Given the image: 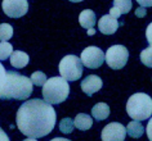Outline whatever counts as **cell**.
<instances>
[{
  "instance_id": "obj_4",
  "label": "cell",
  "mask_w": 152,
  "mask_h": 141,
  "mask_svg": "<svg viewBox=\"0 0 152 141\" xmlns=\"http://www.w3.org/2000/svg\"><path fill=\"white\" fill-rule=\"evenodd\" d=\"M128 116L134 121H144L152 116V98L147 94L137 93L126 103Z\"/></svg>"
},
{
  "instance_id": "obj_15",
  "label": "cell",
  "mask_w": 152,
  "mask_h": 141,
  "mask_svg": "<svg viewBox=\"0 0 152 141\" xmlns=\"http://www.w3.org/2000/svg\"><path fill=\"white\" fill-rule=\"evenodd\" d=\"M74 123H75V127L77 129L86 131V129H89L93 126V119L90 116H88V114L80 113L76 116V118L74 119Z\"/></svg>"
},
{
  "instance_id": "obj_16",
  "label": "cell",
  "mask_w": 152,
  "mask_h": 141,
  "mask_svg": "<svg viewBox=\"0 0 152 141\" xmlns=\"http://www.w3.org/2000/svg\"><path fill=\"white\" fill-rule=\"evenodd\" d=\"M144 132V128L142 123H139V121H133V122H129L128 123V127H126V133L133 139H138L143 135Z\"/></svg>"
},
{
  "instance_id": "obj_8",
  "label": "cell",
  "mask_w": 152,
  "mask_h": 141,
  "mask_svg": "<svg viewBox=\"0 0 152 141\" xmlns=\"http://www.w3.org/2000/svg\"><path fill=\"white\" fill-rule=\"evenodd\" d=\"M1 8L10 18H21L28 10L27 0H3Z\"/></svg>"
},
{
  "instance_id": "obj_10",
  "label": "cell",
  "mask_w": 152,
  "mask_h": 141,
  "mask_svg": "<svg viewBox=\"0 0 152 141\" xmlns=\"http://www.w3.org/2000/svg\"><path fill=\"white\" fill-rule=\"evenodd\" d=\"M102 85H103V82H102L101 77L90 74V76H88V77H85L84 80H83L81 90H83V93H85L86 95L92 96L94 93H97V91H99L102 89Z\"/></svg>"
},
{
  "instance_id": "obj_2",
  "label": "cell",
  "mask_w": 152,
  "mask_h": 141,
  "mask_svg": "<svg viewBox=\"0 0 152 141\" xmlns=\"http://www.w3.org/2000/svg\"><path fill=\"white\" fill-rule=\"evenodd\" d=\"M32 94L31 78L17 72H8L3 86L0 87V99H17L26 100Z\"/></svg>"
},
{
  "instance_id": "obj_22",
  "label": "cell",
  "mask_w": 152,
  "mask_h": 141,
  "mask_svg": "<svg viewBox=\"0 0 152 141\" xmlns=\"http://www.w3.org/2000/svg\"><path fill=\"white\" fill-rule=\"evenodd\" d=\"M45 81H47V76H45V73H43V72L40 71H36L34 72V73L31 74V82L32 85L35 86H43Z\"/></svg>"
},
{
  "instance_id": "obj_29",
  "label": "cell",
  "mask_w": 152,
  "mask_h": 141,
  "mask_svg": "<svg viewBox=\"0 0 152 141\" xmlns=\"http://www.w3.org/2000/svg\"><path fill=\"white\" fill-rule=\"evenodd\" d=\"M0 141H9V137H8V135L3 131L1 128H0Z\"/></svg>"
},
{
  "instance_id": "obj_6",
  "label": "cell",
  "mask_w": 152,
  "mask_h": 141,
  "mask_svg": "<svg viewBox=\"0 0 152 141\" xmlns=\"http://www.w3.org/2000/svg\"><path fill=\"white\" fill-rule=\"evenodd\" d=\"M128 58H129L128 49L123 46V45H112L111 48H108L107 53L104 54L106 63L112 69L124 68L125 64L128 63Z\"/></svg>"
},
{
  "instance_id": "obj_27",
  "label": "cell",
  "mask_w": 152,
  "mask_h": 141,
  "mask_svg": "<svg viewBox=\"0 0 152 141\" xmlns=\"http://www.w3.org/2000/svg\"><path fill=\"white\" fill-rule=\"evenodd\" d=\"M146 9L143 8V7H139V8H137V10H135V16L137 17H139V18H142V17H144L146 16Z\"/></svg>"
},
{
  "instance_id": "obj_26",
  "label": "cell",
  "mask_w": 152,
  "mask_h": 141,
  "mask_svg": "<svg viewBox=\"0 0 152 141\" xmlns=\"http://www.w3.org/2000/svg\"><path fill=\"white\" fill-rule=\"evenodd\" d=\"M147 136H148V140L152 141V118L150 119V122H148V124H147Z\"/></svg>"
},
{
  "instance_id": "obj_24",
  "label": "cell",
  "mask_w": 152,
  "mask_h": 141,
  "mask_svg": "<svg viewBox=\"0 0 152 141\" xmlns=\"http://www.w3.org/2000/svg\"><path fill=\"white\" fill-rule=\"evenodd\" d=\"M5 77H7V71H5L4 66H3V64L0 63V87H1V86H3V83H4Z\"/></svg>"
},
{
  "instance_id": "obj_20",
  "label": "cell",
  "mask_w": 152,
  "mask_h": 141,
  "mask_svg": "<svg viewBox=\"0 0 152 141\" xmlns=\"http://www.w3.org/2000/svg\"><path fill=\"white\" fill-rule=\"evenodd\" d=\"M74 127H75V123L71 118H63L59 123V129L62 133H71L74 131Z\"/></svg>"
},
{
  "instance_id": "obj_30",
  "label": "cell",
  "mask_w": 152,
  "mask_h": 141,
  "mask_svg": "<svg viewBox=\"0 0 152 141\" xmlns=\"http://www.w3.org/2000/svg\"><path fill=\"white\" fill-rule=\"evenodd\" d=\"M50 141H71V140H67V139H63V137H56V139H52Z\"/></svg>"
},
{
  "instance_id": "obj_1",
  "label": "cell",
  "mask_w": 152,
  "mask_h": 141,
  "mask_svg": "<svg viewBox=\"0 0 152 141\" xmlns=\"http://www.w3.org/2000/svg\"><path fill=\"white\" fill-rule=\"evenodd\" d=\"M16 121L18 129L25 136L40 139L53 131L57 114L52 104L41 99H32L20 106Z\"/></svg>"
},
{
  "instance_id": "obj_17",
  "label": "cell",
  "mask_w": 152,
  "mask_h": 141,
  "mask_svg": "<svg viewBox=\"0 0 152 141\" xmlns=\"http://www.w3.org/2000/svg\"><path fill=\"white\" fill-rule=\"evenodd\" d=\"M13 53V46L8 41H1L0 43V60L8 59Z\"/></svg>"
},
{
  "instance_id": "obj_12",
  "label": "cell",
  "mask_w": 152,
  "mask_h": 141,
  "mask_svg": "<svg viewBox=\"0 0 152 141\" xmlns=\"http://www.w3.org/2000/svg\"><path fill=\"white\" fill-rule=\"evenodd\" d=\"M28 62H30V58L25 51L16 50L10 55V64H12L14 68H23L27 66Z\"/></svg>"
},
{
  "instance_id": "obj_28",
  "label": "cell",
  "mask_w": 152,
  "mask_h": 141,
  "mask_svg": "<svg viewBox=\"0 0 152 141\" xmlns=\"http://www.w3.org/2000/svg\"><path fill=\"white\" fill-rule=\"evenodd\" d=\"M137 3L143 7V8H146V7H152V0H137Z\"/></svg>"
},
{
  "instance_id": "obj_19",
  "label": "cell",
  "mask_w": 152,
  "mask_h": 141,
  "mask_svg": "<svg viewBox=\"0 0 152 141\" xmlns=\"http://www.w3.org/2000/svg\"><path fill=\"white\" fill-rule=\"evenodd\" d=\"M113 7H116L121 14L129 13L132 9V0H113Z\"/></svg>"
},
{
  "instance_id": "obj_3",
  "label": "cell",
  "mask_w": 152,
  "mask_h": 141,
  "mask_svg": "<svg viewBox=\"0 0 152 141\" xmlns=\"http://www.w3.org/2000/svg\"><path fill=\"white\" fill-rule=\"evenodd\" d=\"M70 85L63 77H52L43 85V98L49 104H59L68 98Z\"/></svg>"
},
{
  "instance_id": "obj_33",
  "label": "cell",
  "mask_w": 152,
  "mask_h": 141,
  "mask_svg": "<svg viewBox=\"0 0 152 141\" xmlns=\"http://www.w3.org/2000/svg\"><path fill=\"white\" fill-rule=\"evenodd\" d=\"M70 1H72V3H80V1H83V0H70Z\"/></svg>"
},
{
  "instance_id": "obj_9",
  "label": "cell",
  "mask_w": 152,
  "mask_h": 141,
  "mask_svg": "<svg viewBox=\"0 0 152 141\" xmlns=\"http://www.w3.org/2000/svg\"><path fill=\"white\" fill-rule=\"evenodd\" d=\"M125 136H126V127L117 122H112L102 129L101 139L102 141H124Z\"/></svg>"
},
{
  "instance_id": "obj_25",
  "label": "cell",
  "mask_w": 152,
  "mask_h": 141,
  "mask_svg": "<svg viewBox=\"0 0 152 141\" xmlns=\"http://www.w3.org/2000/svg\"><path fill=\"white\" fill-rule=\"evenodd\" d=\"M110 16H112L113 18H119L121 16V12L116 8V7H112V8L110 9Z\"/></svg>"
},
{
  "instance_id": "obj_18",
  "label": "cell",
  "mask_w": 152,
  "mask_h": 141,
  "mask_svg": "<svg viewBox=\"0 0 152 141\" xmlns=\"http://www.w3.org/2000/svg\"><path fill=\"white\" fill-rule=\"evenodd\" d=\"M13 36V27L8 23L0 25V41H8Z\"/></svg>"
},
{
  "instance_id": "obj_32",
  "label": "cell",
  "mask_w": 152,
  "mask_h": 141,
  "mask_svg": "<svg viewBox=\"0 0 152 141\" xmlns=\"http://www.w3.org/2000/svg\"><path fill=\"white\" fill-rule=\"evenodd\" d=\"M23 141H37L36 139H31V137H28V139H26V140H23Z\"/></svg>"
},
{
  "instance_id": "obj_13",
  "label": "cell",
  "mask_w": 152,
  "mask_h": 141,
  "mask_svg": "<svg viewBox=\"0 0 152 141\" xmlns=\"http://www.w3.org/2000/svg\"><path fill=\"white\" fill-rule=\"evenodd\" d=\"M79 22H80V26L84 28H92L94 25L97 23L96 20V14H94L93 10L90 9H85L83 10L79 16Z\"/></svg>"
},
{
  "instance_id": "obj_23",
  "label": "cell",
  "mask_w": 152,
  "mask_h": 141,
  "mask_svg": "<svg viewBox=\"0 0 152 141\" xmlns=\"http://www.w3.org/2000/svg\"><path fill=\"white\" fill-rule=\"evenodd\" d=\"M146 37H147V41L150 43V46H152V22L146 28Z\"/></svg>"
},
{
  "instance_id": "obj_21",
  "label": "cell",
  "mask_w": 152,
  "mask_h": 141,
  "mask_svg": "<svg viewBox=\"0 0 152 141\" xmlns=\"http://www.w3.org/2000/svg\"><path fill=\"white\" fill-rule=\"evenodd\" d=\"M140 62L148 68H152V46L142 50V53H140Z\"/></svg>"
},
{
  "instance_id": "obj_5",
  "label": "cell",
  "mask_w": 152,
  "mask_h": 141,
  "mask_svg": "<svg viewBox=\"0 0 152 141\" xmlns=\"http://www.w3.org/2000/svg\"><path fill=\"white\" fill-rule=\"evenodd\" d=\"M59 73L67 81H76L83 74V63L76 55H66L59 62Z\"/></svg>"
},
{
  "instance_id": "obj_7",
  "label": "cell",
  "mask_w": 152,
  "mask_h": 141,
  "mask_svg": "<svg viewBox=\"0 0 152 141\" xmlns=\"http://www.w3.org/2000/svg\"><path fill=\"white\" fill-rule=\"evenodd\" d=\"M80 60L86 68L96 69L104 63V53L97 46H88L81 51Z\"/></svg>"
},
{
  "instance_id": "obj_14",
  "label": "cell",
  "mask_w": 152,
  "mask_h": 141,
  "mask_svg": "<svg viewBox=\"0 0 152 141\" xmlns=\"http://www.w3.org/2000/svg\"><path fill=\"white\" fill-rule=\"evenodd\" d=\"M92 116L97 121H103L110 116V106L106 103H98L93 106Z\"/></svg>"
},
{
  "instance_id": "obj_31",
  "label": "cell",
  "mask_w": 152,
  "mask_h": 141,
  "mask_svg": "<svg viewBox=\"0 0 152 141\" xmlns=\"http://www.w3.org/2000/svg\"><path fill=\"white\" fill-rule=\"evenodd\" d=\"M94 32H96V30H94L93 27H92V28H88V35H89V36H93Z\"/></svg>"
},
{
  "instance_id": "obj_11",
  "label": "cell",
  "mask_w": 152,
  "mask_h": 141,
  "mask_svg": "<svg viewBox=\"0 0 152 141\" xmlns=\"http://www.w3.org/2000/svg\"><path fill=\"white\" fill-rule=\"evenodd\" d=\"M98 28L102 33L104 35H112L117 31L119 28V22H117V18H113L112 16H103L98 21Z\"/></svg>"
}]
</instances>
